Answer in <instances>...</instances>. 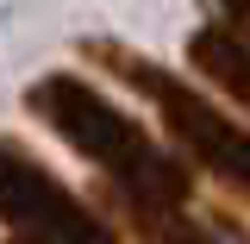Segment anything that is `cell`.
I'll return each mask as SVG.
<instances>
[{"label":"cell","mask_w":250,"mask_h":244,"mask_svg":"<svg viewBox=\"0 0 250 244\" xmlns=\"http://www.w3.org/2000/svg\"><path fill=\"white\" fill-rule=\"evenodd\" d=\"M207 13H213L219 25H231V31L250 38V0H207Z\"/></svg>","instance_id":"cell-6"},{"label":"cell","mask_w":250,"mask_h":244,"mask_svg":"<svg viewBox=\"0 0 250 244\" xmlns=\"http://www.w3.org/2000/svg\"><path fill=\"white\" fill-rule=\"evenodd\" d=\"M88 57L106 63L119 82H131V88L144 94L156 113H163L169 138H175L213 182H225L231 194L250 200V132L238 119H225L207 94H194L188 82H175L163 63H144V57H131V50H119V44H88Z\"/></svg>","instance_id":"cell-2"},{"label":"cell","mask_w":250,"mask_h":244,"mask_svg":"<svg viewBox=\"0 0 250 244\" xmlns=\"http://www.w3.org/2000/svg\"><path fill=\"white\" fill-rule=\"evenodd\" d=\"M188 63H194L207 82H219V88L250 113V38H244V31L219 25V19L200 25L194 38H188Z\"/></svg>","instance_id":"cell-4"},{"label":"cell","mask_w":250,"mask_h":244,"mask_svg":"<svg viewBox=\"0 0 250 244\" xmlns=\"http://www.w3.org/2000/svg\"><path fill=\"white\" fill-rule=\"evenodd\" d=\"M25 107L57 132L69 151H82L94 169H106L113 194H131L144 207H188V194H194L188 169L163 144H150L144 125L131 113H119L94 82H82V75H44V82L25 88Z\"/></svg>","instance_id":"cell-1"},{"label":"cell","mask_w":250,"mask_h":244,"mask_svg":"<svg viewBox=\"0 0 250 244\" xmlns=\"http://www.w3.org/2000/svg\"><path fill=\"white\" fill-rule=\"evenodd\" d=\"M13 244H38V238H13Z\"/></svg>","instance_id":"cell-7"},{"label":"cell","mask_w":250,"mask_h":244,"mask_svg":"<svg viewBox=\"0 0 250 244\" xmlns=\"http://www.w3.org/2000/svg\"><path fill=\"white\" fill-rule=\"evenodd\" d=\"M119 213L138 232V244H213V232H200L182 207H144V200L119 194Z\"/></svg>","instance_id":"cell-5"},{"label":"cell","mask_w":250,"mask_h":244,"mask_svg":"<svg viewBox=\"0 0 250 244\" xmlns=\"http://www.w3.org/2000/svg\"><path fill=\"white\" fill-rule=\"evenodd\" d=\"M0 219L19 232V238H38V244H119L94 207H82L69 188L25 156L19 144H0Z\"/></svg>","instance_id":"cell-3"}]
</instances>
